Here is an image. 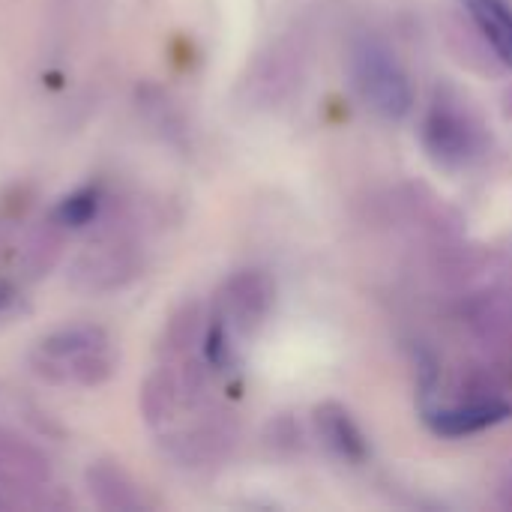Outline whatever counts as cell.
<instances>
[{
	"label": "cell",
	"mask_w": 512,
	"mask_h": 512,
	"mask_svg": "<svg viewBox=\"0 0 512 512\" xmlns=\"http://www.w3.org/2000/svg\"><path fill=\"white\" fill-rule=\"evenodd\" d=\"M30 372L51 387L93 390L111 381L120 351L99 324H69L42 336L27 354Z\"/></svg>",
	"instance_id": "6da1fadb"
},
{
	"label": "cell",
	"mask_w": 512,
	"mask_h": 512,
	"mask_svg": "<svg viewBox=\"0 0 512 512\" xmlns=\"http://www.w3.org/2000/svg\"><path fill=\"white\" fill-rule=\"evenodd\" d=\"M144 270L141 240L129 225L105 219L96 237L72 258L66 285L81 297H108L132 285Z\"/></svg>",
	"instance_id": "7a4b0ae2"
},
{
	"label": "cell",
	"mask_w": 512,
	"mask_h": 512,
	"mask_svg": "<svg viewBox=\"0 0 512 512\" xmlns=\"http://www.w3.org/2000/svg\"><path fill=\"white\" fill-rule=\"evenodd\" d=\"M348 75L357 96L384 120H405L414 108L411 75L399 54L375 33H360L348 45Z\"/></svg>",
	"instance_id": "3957f363"
},
{
	"label": "cell",
	"mask_w": 512,
	"mask_h": 512,
	"mask_svg": "<svg viewBox=\"0 0 512 512\" xmlns=\"http://www.w3.org/2000/svg\"><path fill=\"white\" fill-rule=\"evenodd\" d=\"M420 144L444 171H462L483 156L486 132L477 111L453 87H438L420 120Z\"/></svg>",
	"instance_id": "277c9868"
},
{
	"label": "cell",
	"mask_w": 512,
	"mask_h": 512,
	"mask_svg": "<svg viewBox=\"0 0 512 512\" xmlns=\"http://www.w3.org/2000/svg\"><path fill=\"white\" fill-rule=\"evenodd\" d=\"M165 456L180 468H213L228 459L237 432L228 414L213 405L186 417L183 423L159 432Z\"/></svg>",
	"instance_id": "5b68a950"
},
{
	"label": "cell",
	"mask_w": 512,
	"mask_h": 512,
	"mask_svg": "<svg viewBox=\"0 0 512 512\" xmlns=\"http://www.w3.org/2000/svg\"><path fill=\"white\" fill-rule=\"evenodd\" d=\"M276 303V285L264 270H237L231 273L213 300V318L222 321L234 339L255 336L270 318Z\"/></svg>",
	"instance_id": "8992f818"
},
{
	"label": "cell",
	"mask_w": 512,
	"mask_h": 512,
	"mask_svg": "<svg viewBox=\"0 0 512 512\" xmlns=\"http://www.w3.org/2000/svg\"><path fill=\"white\" fill-rule=\"evenodd\" d=\"M51 483L48 459L24 438L0 426V495L9 507L33 504Z\"/></svg>",
	"instance_id": "52a82bcc"
},
{
	"label": "cell",
	"mask_w": 512,
	"mask_h": 512,
	"mask_svg": "<svg viewBox=\"0 0 512 512\" xmlns=\"http://www.w3.org/2000/svg\"><path fill=\"white\" fill-rule=\"evenodd\" d=\"M512 405L501 396H468L447 408L423 405V420L438 438H471L510 420Z\"/></svg>",
	"instance_id": "ba28073f"
},
{
	"label": "cell",
	"mask_w": 512,
	"mask_h": 512,
	"mask_svg": "<svg viewBox=\"0 0 512 512\" xmlns=\"http://www.w3.org/2000/svg\"><path fill=\"white\" fill-rule=\"evenodd\" d=\"M315 420V432L321 438V444L342 462L351 465H363L369 459V438L360 429V423L354 420V414L339 405V402H321L312 411Z\"/></svg>",
	"instance_id": "9c48e42d"
},
{
	"label": "cell",
	"mask_w": 512,
	"mask_h": 512,
	"mask_svg": "<svg viewBox=\"0 0 512 512\" xmlns=\"http://www.w3.org/2000/svg\"><path fill=\"white\" fill-rule=\"evenodd\" d=\"M462 318L471 333L486 345H504L512 339V291L492 288L474 294L462 306Z\"/></svg>",
	"instance_id": "30bf717a"
},
{
	"label": "cell",
	"mask_w": 512,
	"mask_h": 512,
	"mask_svg": "<svg viewBox=\"0 0 512 512\" xmlns=\"http://www.w3.org/2000/svg\"><path fill=\"white\" fill-rule=\"evenodd\" d=\"M84 486L90 501L105 512H138L144 510V495L135 480L114 462H96L84 474Z\"/></svg>",
	"instance_id": "8fae6325"
},
{
	"label": "cell",
	"mask_w": 512,
	"mask_h": 512,
	"mask_svg": "<svg viewBox=\"0 0 512 512\" xmlns=\"http://www.w3.org/2000/svg\"><path fill=\"white\" fill-rule=\"evenodd\" d=\"M465 15L474 21L480 36L498 54L501 63L512 66V6L507 0H459Z\"/></svg>",
	"instance_id": "7c38bea8"
},
{
	"label": "cell",
	"mask_w": 512,
	"mask_h": 512,
	"mask_svg": "<svg viewBox=\"0 0 512 512\" xmlns=\"http://www.w3.org/2000/svg\"><path fill=\"white\" fill-rule=\"evenodd\" d=\"M66 234L69 228L60 225L54 216H48L30 237H27V246H24V273L27 279H39L45 273H51L63 255V243H66Z\"/></svg>",
	"instance_id": "4fadbf2b"
},
{
	"label": "cell",
	"mask_w": 512,
	"mask_h": 512,
	"mask_svg": "<svg viewBox=\"0 0 512 512\" xmlns=\"http://www.w3.org/2000/svg\"><path fill=\"white\" fill-rule=\"evenodd\" d=\"M102 189L99 186H81V189H75L72 195H66L54 210H51V216L60 222V225H66L69 231H78V228H87V225H93L96 219H99V213H102Z\"/></svg>",
	"instance_id": "5bb4252c"
},
{
	"label": "cell",
	"mask_w": 512,
	"mask_h": 512,
	"mask_svg": "<svg viewBox=\"0 0 512 512\" xmlns=\"http://www.w3.org/2000/svg\"><path fill=\"white\" fill-rule=\"evenodd\" d=\"M501 501H504L507 507H512V468L507 471V480L501 483Z\"/></svg>",
	"instance_id": "9a60e30c"
},
{
	"label": "cell",
	"mask_w": 512,
	"mask_h": 512,
	"mask_svg": "<svg viewBox=\"0 0 512 512\" xmlns=\"http://www.w3.org/2000/svg\"><path fill=\"white\" fill-rule=\"evenodd\" d=\"M15 300V294H12V288H6V285H0V312L3 309H9V303Z\"/></svg>",
	"instance_id": "2e32d148"
}]
</instances>
